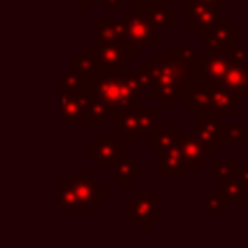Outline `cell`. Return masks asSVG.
I'll list each match as a JSON object with an SVG mask.
<instances>
[{
    "label": "cell",
    "instance_id": "35",
    "mask_svg": "<svg viewBox=\"0 0 248 248\" xmlns=\"http://www.w3.org/2000/svg\"><path fill=\"white\" fill-rule=\"evenodd\" d=\"M246 37H248V29H246Z\"/></svg>",
    "mask_w": 248,
    "mask_h": 248
},
{
    "label": "cell",
    "instance_id": "7",
    "mask_svg": "<svg viewBox=\"0 0 248 248\" xmlns=\"http://www.w3.org/2000/svg\"><path fill=\"white\" fill-rule=\"evenodd\" d=\"M124 155V145L122 141L116 140V132H99L95 140L87 143V159L95 161V167L99 170L105 169H114L116 163Z\"/></svg>",
    "mask_w": 248,
    "mask_h": 248
},
{
    "label": "cell",
    "instance_id": "4",
    "mask_svg": "<svg viewBox=\"0 0 248 248\" xmlns=\"http://www.w3.org/2000/svg\"><path fill=\"white\" fill-rule=\"evenodd\" d=\"M114 23L120 33V45L132 52L134 56L143 50V46H157L159 35L157 29L149 23L143 12L138 10H122L118 17H114Z\"/></svg>",
    "mask_w": 248,
    "mask_h": 248
},
{
    "label": "cell",
    "instance_id": "24",
    "mask_svg": "<svg viewBox=\"0 0 248 248\" xmlns=\"http://www.w3.org/2000/svg\"><path fill=\"white\" fill-rule=\"evenodd\" d=\"M95 33L101 43H120V33L114 23V19L97 17L95 19Z\"/></svg>",
    "mask_w": 248,
    "mask_h": 248
},
{
    "label": "cell",
    "instance_id": "26",
    "mask_svg": "<svg viewBox=\"0 0 248 248\" xmlns=\"http://www.w3.org/2000/svg\"><path fill=\"white\" fill-rule=\"evenodd\" d=\"M202 211L203 213H229L231 211V203L225 200V196L221 192L219 194H207Z\"/></svg>",
    "mask_w": 248,
    "mask_h": 248
},
{
    "label": "cell",
    "instance_id": "10",
    "mask_svg": "<svg viewBox=\"0 0 248 248\" xmlns=\"http://www.w3.org/2000/svg\"><path fill=\"white\" fill-rule=\"evenodd\" d=\"M122 211L130 213L134 223H140L141 231H149L159 217V196L157 194H136L128 203L122 205Z\"/></svg>",
    "mask_w": 248,
    "mask_h": 248
},
{
    "label": "cell",
    "instance_id": "27",
    "mask_svg": "<svg viewBox=\"0 0 248 248\" xmlns=\"http://www.w3.org/2000/svg\"><path fill=\"white\" fill-rule=\"evenodd\" d=\"M244 126L242 124H225V141L229 143H242L244 141Z\"/></svg>",
    "mask_w": 248,
    "mask_h": 248
},
{
    "label": "cell",
    "instance_id": "14",
    "mask_svg": "<svg viewBox=\"0 0 248 248\" xmlns=\"http://www.w3.org/2000/svg\"><path fill=\"white\" fill-rule=\"evenodd\" d=\"M157 176L159 178L186 176V165H184V157H182L178 143L157 151Z\"/></svg>",
    "mask_w": 248,
    "mask_h": 248
},
{
    "label": "cell",
    "instance_id": "17",
    "mask_svg": "<svg viewBox=\"0 0 248 248\" xmlns=\"http://www.w3.org/2000/svg\"><path fill=\"white\" fill-rule=\"evenodd\" d=\"M229 66H231V58L225 52H207V54H203V78H205V81L223 83Z\"/></svg>",
    "mask_w": 248,
    "mask_h": 248
},
{
    "label": "cell",
    "instance_id": "18",
    "mask_svg": "<svg viewBox=\"0 0 248 248\" xmlns=\"http://www.w3.org/2000/svg\"><path fill=\"white\" fill-rule=\"evenodd\" d=\"M114 170V186L116 188H130L136 178L141 176V161L140 159H120Z\"/></svg>",
    "mask_w": 248,
    "mask_h": 248
},
{
    "label": "cell",
    "instance_id": "3",
    "mask_svg": "<svg viewBox=\"0 0 248 248\" xmlns=\"http://www.w3.org/2000/svg\"><path fill=\"white\" fill-rule=\"evenodd\" d=\"M108 112L91 95L89 87L62 89L60 93V122L64 126H93L105 124Z\"/></svg>",
    "mask_w": 248,
    "mask_h": 248
},
{
    "label": "cell",
    "instance_id": "15",
    "mask_svg": "<svg viewBox=\"0 0 248 248\" xmlns=\"http://www.w3.org/2000/svg\"><path fill=\"white\" fill-rule=\"evenodd\" d=\"M70 70H74L79 76L83 87H89L95 81V78H99L105 72V68L101 66V62L97 60V56L91 50H87L85 54L72 52L70 54Z\"/></svg>",
    "mask_w": 248,
    "mask_h": 248
},
{
    "label": "cell",
    "instance_id": "19",
    "mask_svg": "<svg viewBox=\"0 0 248 248\" xmlns=\"http://www.w3.org/2000/svg\"><path fill=\"white\" fill-rule=\"evenodd\" d=\"M223 83H225L238 99L248 97V66H240V64L231 62V66H229V70H227V74H225Z\"/></svg>",
    "mask_w": 248,
    "mask_h": 248
},
{
    "label": "cell",
    "instance_id": "28",
    "mask_svg": "<svg viewBox=\"0 0 248 248\" xmlns=\"http://www.w3.org/2000/svg\"><path fill=\"white\" fill-rule=\"evenodd\" d=\"M60 85H62V89H78V87H83L79 76H78L74 70L62 72V76H60Z\"/></svg>",
    "mask_w": 248,
    "mask_h": 248
},
{
    "label": "cell",
    "instance_id": "13",
    "mask_svg": "<svg viewBox=\"0 0 248 248\" xmlns=\"http://www.w3.org/2000/svg\"><path fill=\"white\" fill-rule=\"evenodd\" d=\"M238 45V29L231 25L227 17H219L217 25L205 37V45L202 48L203 54L207 52H225L229 54Z\"/></svg>",
    "mask_w": 248,
    "mask_h": 248
},
{
    "label": "cell",
    "instance_id": "23",
    "mask_svg": "<svg viewBox=\"0 0 248 248\" xmlns=\"http://www.w3.org/2000/svg\"><path fill=\"white\" fill-rule=\"evenodd\" d=\"M182 103L188 108H203L209 107V99H211V83H203V85H196V87H188L182 93Z\"/></svg>",
    "mask_w": 248,
    "mask_h": 248
},
{
    "label": "cell",
    "instance_id": "33",
    "mask_svg": "<svg viewBox=\"0 0 248 248\" xmlns=\"http://www.w3.org/2000/svg\"><path fill=\"white\" fill-rule=\"evenodd\" d=\"M238 178L248 186V169H238Z\"/></svg>",
    "mask_w": 248,
    "mask_h": 248
},
{
    "label": "cell",
    "instance_id": "22",
    "mask_svg": "<svg viewBox=\"0 0 248 248\" xmlns=\"http://www.w3.org/2000/svg\"><path fill=\"white\" fill-rule=\"evenodd\" d=\"M145 17L149 19V23L155 27V29H176L178 25V19H176V12L170 10L167 4L163 6H155L147 12H143Z\"/></svg>",
    "mask_w": 248,
    "mask_h": 248
},
{
    "label": "cell",
    "instance_id": "32",
    "mask_svg": "<svg viewBox=\"0 0 248 248\" xmlns=\"http://www.w3.org/2000/svg\"><path fill=\"white\" fill-rule=\"evenodd\" d=\"M72 2L78 4V8H79L81 12H85V10H89V4L95 2V0H72Z\"/></svg>",
    "mask_w": 248,
    "mask_h": 248
},
{
    "label": "cell",
    "instance_id": "25",
    "mask_svg": "<svg viewBox=\"0 0 248 248\" xmlns=\"http://www.w3.org/2000/svg\"><path fill=\"white\" fill-rule=\"evenodd\" d=\"M211 170L215 174V178H225V176H238V159H229V161H221V159H211Z\"/></svg>",
    "mask_w": 248,
    "mask_h": 248
},
{
    "label": "cell",
    "instance_id": "5",
    "mask_svg": "<svg viewBox=\"0 0 248 248\" xmlns=\"http://www.w3.org/2000/svg\"><path fill=\"white\" fill-rule=\"evenodd\" d=\"M159 124V107H132L120 114H114V132L124 141H141Z\"/></svg>",
    "mask_w": 248,
    "mask_h": 248
},
{
    "label": "cell",
    "instance_id": "12",
    "mask_svg": "<svg viewBox=\"0 0 248 248\" xmlns=\"http://www.w3.org/2000/svg\"><path fill=\"white\" fill-rule=\"evenodd\" d=\"M87 50H91L97 60L101 62V66L105 68V72H122L124 64H130L134 60V54L128 52L120 43H97V45H89Z\"/></svg>",
    "mask_w": 248,
    "mask_h": 248
},
{
    "label": "cell",
    "instance_id": "31",
    "mask_svg": "<svg viewBox=\"0 0 248 248\" xmlns=\"http://www.w3.org/2000/svg\"><path fill=\"white\" fill-rule=\"evenodd\" d=\"M99 2H103L107 8H112V10L122 12V10H126V8H124V4H126L128 0H99Z\"/></svg>",
    "mask_w": 248,
    "mask_h": 248
},
{
    "label": "cell",
    "instance_id": "2",
    "mask_svg": "<svg viewBox=\"0 0 248 248\" xmlns=\"http://www.w3.org/2000/svg\"><path fill=\"white\" fill-rule=\"evenodd\" d=\"M91 95L107 108L110 116L141 105V93L147 91V76L140 72H103L89 85Z\"/></svg>",
    "mask_w": 248,
    "mask_h": 248
},
{
    "label": "cell",
    "instance_id": "8",
    "mask_svg": "<svg viewBox=\"0 0 248 248\" xmlns=\"http://www.w3.org/2000/svg\"><path fill=\"white\" fill-rule=\"evenodd\" d=\"M194 132L213 153L221 151V143L225 141V124L221 122V114L213 112L209 107L194 108Z\"/></svg>",
    "mask_w": 248,
    "mask_h": 248
},
{
    "label": "cell",
    "instance_id": "11",
    "mask_svg": "<svg viewBox=\"0 0 248 248\" xmlns=\"http://www.w3.org/2000/svg\"><path fill=\"white\" fill-rule=\"evenodd\" d=\"M178 147L182 151V157H184V165L186 169L190 170H202L203 169V163L205 161H211L213 159V151L203 143V140L194 132V134H180L178 132Z\"/></svg>",
    "mask_w": 248,
    "mask_h": 248
},
{
    "label": "cell",
    "instance_id": "6",
    "mask_svg": "<svg viewBox=\"0 0 248 248\" xmlns=\"http://www.w3.org/2000/svg\"><path fill=\"white\" fill-rule=\"evenodd\" d=\"M221 4H211L205 0L184 2V27L192 29L196 37H207L219 21Z\"/></svg>",
    "mask_w": 248,
    "mask_h": 248
},
{
    "label": "cell",
    "instance_id": "1",
    "mask_svg": "<svg viewBox=\"0 0 248 248\" xmlns=\"http://www.w3.org/2000/svg\"><path fill=\"white\" fill-rule=\"evenodd\" d=\"M147 76V93L159 107L174 108L188 87L207 83L203 78V52L192 45H169L165 54L151 52L140 68Z\"/></svg>",
    "mask_w": 248,
    "mask_h": 248
},
{
    "label": "cell",
    "instance_id": "9",
    "mask_svg": "<svg viewBox=\"0 0 248 248\" xmlns=\"http://www.w3.org/2000/svg\"><path fill=\"white\" fill-rule=\"evenodd\" d=\"M60 184H66L70 186L78 198L87 205V211L89 213H95L99 205H103L107 202V190L103 186H99L91 176H89V170L87 169H79L78 176L76 178H68L64 176L60 180Z\"/></svg>",
    "mask_w": 248,
    "mask_h": 248
},
{
    "label": "cell",
    "instance_id": "21",
    "mask_svg": "<svg viewBox=\"0 0 248 248\" xmlns=\"http://www.w3.org/2000/svg\"><path fill=\"white\" fill-rule=\"evenodd\" d=\"M246 184L238 176H225L221 178V194L231 205H244L248 203L246 198Z\"/></svg>",
    "mask_w": 248,
    "mask_h": 248
},
{
    "label": "cell",
    "instance_id": "30",
    "mask_svg": "<svg viewBox=\"0 0 248 248\" xmlns=\"http://www.w3.org/2000/svg\"><path fill=\"white\" fill-rule=\"evenodd\" d=\"M132 4L134 10L138 12H147L155 6H163V4H169V0H128Z\"/></svg>",
    "mask_w": 248,
    "mask_h": 248
},
{
    "label": "cell",
    "instance_id": "34",
    "mask_svg": "<svg viewBox=\"0 0 248 248\" xmlns=\"http://www.w3.org/2000/svg\"><path fill=\"white\" fill-rule=\"evenodd\" d=\"M205 2H211V4H223V2H229V0H205Z\"/></svg>",
    "mask_w": 248,
    "mask_h": 248
},
{
    "label": "cell",
    "instance_id": "20",
    "mask_svg": "<svg viewBox=\"0 0 248 248\" xmlns=\"http://www.w3.org/2000/svg\"><path fill=\"white\" fill-rule=\"evenodd\" d=\"M178 138V128L174 124H157L151 132H149V149L153 153L165 149V147H170V145H176Z\"/></svg>",
    "mask_w": 248,
    "mask_h": 248
},
{
    "label": "cell",
    "instance_id": "16",
    "mask_svg": "<svg viewBox=\"0 0 248 248\" xmlns=\"http://www.w3.org/2000/svg\"><path fill=\"white\" fill-rule=\"evenodd\" d=\"M209 108L221 116H236L238 114V97L225 83H211Z\"/></svg>",
    "mask_w": 248,
    "mask_h": 248
},
{
    "label": "cell",
    "instance_id": "29",
    "mask_svg": "<svg viewBox=\"0 0 248 248\" xmlns=\"http://www.w3.org/2000/svg\"><path fill=\"white\" fill-rule=\"evenodd\" d=\"M229 58L231 62L234 64H240V66H248V45H236L231 52H229Z\"/></svg>",
    "mask_w": 248,
    "mask_h": 248
}]
</instances>
